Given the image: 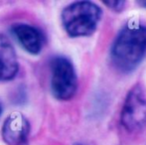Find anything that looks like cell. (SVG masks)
Listing matches in <instances>:
<instances>
[{
    "label": "cell",
    "mask_w": 146,
    "mask_h": 145,
    "mask_svg": "<svg viewBox=\"0 0 146 145\" xmlns=\"http://www.w3.org/2000/svg\"><path fill=\"white\" fill-rule=\"evenodd\" d=\"M146 54V25L130 22L116 35L110 59L117 70L129 73L136 69Z\"/></svg>",
    "instance_id": "obj_1"
},
{
    "label": "cell",
    "mask_w": 146,
    "mask_h": 145,
    "mask_svg": "<svg viewBox=\"0 0 146 145\" xmlns=\"http://www.w3.org/2000/svg\"><path fill=\"white\" fill-rule=\"evenodd\" d=\"M102 17L100 6L90 1H78L63 10L62 23L71 37H86L96 32Z\"/></svg>",
    "instance_id": "obj_2"
},
{
    "label": "cell",
    "mask_w": 146,
    "mask_h": 145,
    "mask_svg": "<svg viewBox=\"0 0 146 145\" xmlns=\"http://www.w3.org/2000/svg\"><path fill=\"white\" fill-rule=\"evenodd\" d=\"M51 91L57 99L69 101L78 89V77L72 62L65 57L51 61Z\"/></svg>",
    "instance_id": "obj_3"
},
{
    "label": "cell",
    "mask_w": 146,
    "mask_h": 145,
    "mask_svg": "<svg viewBox=\"0 0 146 145\" xmlns=\"http://www.w3.org/2000/svg\"><path fill=\"white\" fill-rule=\"evenodd\" d=\"M122 126L130 132L139 131L146 125V93L140 85L128 91L120 113Z\"/></svg>",
    "instance_id": "obj_4"
},
{
    "label": "cell",
    "mask_w": 146,
    "mask_h": 145,
    "mask_svg": "<svg viewBox=\"0 0 146 145\" xmlns=\"http://www.w3.org/2000/svg\"><path fill=\"white\" fill-rule=\"evenodd\" d=\"M30 132V123L20 112H13L2 126V138L7 145H24Z\"/></svg>",
    "instance_id": "obj_5"
},
{
    "label": "cell",
    "mask_w": 146,
    "mask_h": 145,
    "mask_svg": "<svg viewBox=\"0 0 146 145\" xmlns=\"http://www.w3.org/2000/svg\"><path fill=\"white\" fill-rule=\"evenodd\" d=\"M11 32L20 45L28 53L37 55L42 52L46 44V36L39 28L28 24H15Z\"/></svg>",
    "instance_id": "obj_6"
},
{
    "label": "cell",
    "mask_w": 146,
    "mask_h": 145,
    "mask_svg": "<svg viewBox=\"0 0 146 145\" xmlns=\"http://www.w3.org/2000/svg\"><path fill=\"white\" fill-rule=\"evenodd\" d=\"M19 70L17 55L7 37L0 34V81L14 79Z\"/></svg>",
    "instance_id": "obj_7"
},
{
    "label": "cell",
    "mask_w": 146,
    "mask_h": 145,
    "mask_svg": "<svg viewBox=\"0 0 146 145\" xmlns=\"http://www.w3.org/2000/svg\"><path fill=\"white\" fill-rule=\"evenodd\" d=\"M108 8L113 10L114 12H120L124 9L125 1H102Z\"/></svg>",
    "instance_id": "obj_8"
},
{
    "label": "cell",
    "mask_w": 146,
    "mask_h": 145,
    "mask_svg": "<svg viewBox=\"0 0 146 145\" xmlns=\"http://www.w3.org/2000/svg\"><path fill=\"white\" fill-rule=\"evenodd\" d=\"M138 3L140 4L141 6H143V7L146 8V1H138Z\"/></svg>",
    "instance_id": "obj_9"
},
{
    "label": "cell",
    "mask_w": 146,
    "mask_h": 145,
    "mask_svg": "<svg viewBox=\"0 0 146 145\" xmlns=\"http://www.w3.org/2000/svg\"><path fill=\"white\" fill-rule=\"evenodd\" d=\"M1 113H2V105H1V103H0V115H1Z\"/></svg>",
    "instance_id": "obj_10"
},
{
    "label": "cell",
    "mask_w": 146,
    "mask_h": 145,
    "mask_svg": "<svg viewBox=\"0 0 146 145\" xmlns=\"http://www.w3.org/2000/svg\"><path fill=\"white\" fill-rule=\"evenodd\" d=\"M75 145H84V144H80V143H79V144H75Z\"/></svg>",
    "instance_id": "obj_11"
}]
</instances>
